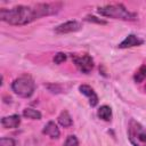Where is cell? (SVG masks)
<instances>
[{
  "label": "cell",
  "mask_w": 146,
  "mask_h": 146,
  "mask_svg": "<svg viewBox=\"0 0 146 146\" xmlns=\"http://www.w3.org/2000/svg\"><path fill=\"white\" fill-rule=\"evenodd\" d=\"M62 9V3L50 2V3H35V5H18L10 9H0V19L10 25H26L35 19L43 16H49L57 14Z\"/></svg>",
  "instance_id": "cell-1"
},
{
  "label": "cell",
  "mask_w": 146,
  "mask_h": 146,
  "mask_svg": "<svg viewBox=\"0 0 146 146\" xmlns=\"http://www.w3.org/2000/svg\"><path fill=\"white\" fill-rule=\"evenodd\" d=\"M97 13L100 16L110 17L114 19H121V21H136L138 17L136 13L129 11L122 3H112V5H105L103 7H98Z\"/></svg>",
  "instance_id": "cell-2"
},
{
  "label": "cell",
  "mask_w": 146,
  "mask_h": 146,
  "mask_svg": "<svg viewBox=\"0 0 146 146\" xmlns=\"http://www.w3.org/2000/svg\"><path fill=\"white\" fill-rule=\"evenodd\" d=\"M11 90L22 98H30L35 90V82L32 76L25 74L16 78L11 82Z\"/></svg>",
  "instance_id": "cell-3"
},
{
  "label": "cell",
  "mask_w": 146,
  "mask_h": 146,
  "mask_svg": "<svg viewBox=\"0 0 146 146\" xmlns=\"http://www.w3.org/2000/svg\"><path fill=\"white\" fill-rule=\"evenodd\" d=\"M128 138L132 146H146V129L136 120L128 123Z\"/></svg>",
  "instance_id": "cell-4"
},
{
  "label": "cell",
  "mask_w": 146,
  "mask_h": 146,
  "mask_svg": "<svg viewBox=\"0 0 146 146\" xmlns=\"http://www.w3.org/2000/svg\"><path fill=\"white\" fill-rule=\"evenodd\" d=\"M72 60L74 63V65L76 66V68L84 74H88L91 72V70L94 68V59L90 55L84 54V55H72Z\"/></svg>",
  "instance_id": "cell-5"
},
{
  "label": "cell",
  "mask_w": 146,
  "mask_h": 146,
  "mask_svg": "<svg viewBox=\"0 0 146 146\" xmlns=\"http://www.w3.org/2000/svg\"><path fill=\"white\" fill-rule=\"evenodd\" d=\"M82 29V24L78 21H67L65 23H62L55 27V32L57 34H65V33H72L80 31Z\"/></svg>",
  "instance_id": "cell-6"
},
{
  "label": "cell",
  "mask_w": 146,
  "mask_h": 146,
  "mask_svg": "<svg viewBox=\"0 0 146 146\" xmlns=\"http://www.w3.org/2000/svg\"><path fill=\"white\" fill-rule=\"evenodd\" d=\"M79 90H80V92H81L82 95H84V96L88 98L89 105H90L91 107H95V106L98 105V102H99L98 96H97L96 91H95L90 86H88V84H81V86L79 87Z\"/></svg>",
  "instance_id": "cell-7"
},
{
  "label": "cell",
  "mask_w": 146,
  "mask_h": 146,
  "mask_svg": "<svg viewBox=\"0 0 146 146\" xmlns=\"http://www.w3.org/2000/svg\"><path fill=\"white\" fill-rule=\"evenodd\" d=\"M144 43V40L137 36L136 34H129L124 38V40L117 46L120 49H125V48H131V47H137L141 46Z\"/></svg>",
  "instance_id": "cell-8"
},
{
  "label": "cell",
  "mask_w": 146,
  "mask_h": 146,
  "mask_svg": "<svg viewBox=\"0 0 146 146\" xmlns=\"http://www.w3.org/2000/svg\"><path fill=\"white\" fill-rule=\"evenodd\" d=\"M21 124V116L18 114H13L9 116H3L1 119V125L5 129H15Z\"/></svg>",
  "instance_id": "cell-9"
},
{
  "label": "cell",
  "mask_w": 146,
  "mask_h": 146,
  "mask_svg": "<svg viewBox=\"0 0 146 146\" xmlns=\"http://www.w3.org/2000/svg\"><path fill=\"white\" fill-rule=\"evenodd\" d=\"M42 133L49 136V137L52 138V139H57V138L60 136L59 128H58V125H57L54 121L47 122V124H46V125L43 127V129H42Z\"/></svg>",
  "instance_id": "cell-10"
},
{
  "label": "cell",
  "mask_w": 146,
  "mask_h": 146,
  "mask_svg": "<svg viewBox=\"0 0 146 146\" xmlns=\"http://www.w3.org/2000/svg\"><path fill=\"white\" fill-rule=\"evenodd\" d=\"M57 121L64 128H68V127H71L73 124V120H72V117H71V115H70V113L67 111H62L60 114L57 117Z\"/></svg>",
  "instance_id": "cell-11"
},
{
  "label": "cell",
  "mask_w": 146,
  "mask_h": 146,
  "mask_svg": "<svg viewBox=\"0 0 146 146\" xmlns=\"http://www.w3.org/2000/svg\"><path fill=\"white\" fill-rule=\"evenodd\" d=\"M97 115L99 119L104 120V121H111V117H112V110L110 106L107 105H103L98 108L97 111Z\"/></svg>",
  "instance_id": "cell-12"
},
{
  "label": "cell",
  "mask_w": 146,
  "mask_h": 146,
  "mask_svg": "<svg viewBox=\"0 0 146 146\" xmlns=\"http://www.w3.org/2000/svg\"><path fill=\"white\" fill-rule=\"evenodd\" d=\"M23 116L27 117V119H32V120H40L41 119V113L38 110L34 108H25L23 111Z\"/></svg>",
  "instance_id": "cell-13"
},
{
  "label": "cell",
  "mask_w": 146,
  "mask_h": 146,
  "mask_svg": "<svg viewBox=\"0 0 146 146\" xmlns=\"http://www.w3.org/2000/svg\"><path fill=\"white\" fill-rule=\"evenodd\" d=\"M145 79H146V64L141 65L137 70V72L135 73V75H133V80H135L136 83H141Z\"/></svg>",
  "instance_id": "cell-14"
},
{
  "label": "cell",
  "mask_w": 146,
  "mask_h": 146,
  "mask_svg": "<svg viewBox=\"0 0 146 146\" xmlns=\"http://www.w3.org/2000/svg\"><path fill=\"white\" fill-rule=\"evenodd\" d=\"M78 145H79V140H78L76 136H74V135L67 136L66 140L63 144V146H78Z\"/></svg>",
  "instance_id": "cell-15"
},
{
  "label": "cell",
  "mask_w": 146,
  "mask_h": 146,
  "mask_svg": "<svg viewBox=\"0 0 146 146\" xmlns=\"http://www.w3.org/2000/svg\"><path fill=\"white\" fill-rule=\"evenodd\" d=\"M0 146H16V141L9 137L0 138Z\"/></svg>",
  "instance_id": "cell-16"
},
{
  "label": "cell",
  "mask_w": 146,
  "mask_h": 146,
  "mask_svg": "<svg viewBox=\"0 0 146 146\" xmlns=\"http://www.w3.org/2000/svg\"><path fill=\"white\" fill-rule=\"evenodd\" d=\"M84 21H87V22H91V23H97V24H107V22L106 21H104V19H100V18H97L96 16H94V15H87L86 16V18H84Z\"/></svg>",
  "instance_id": "cell-17"
},
{
  "label": "cell",
  "mask_w": 146,
  "mask_h": 146,
  "mask_svg": "<svg viewBox=\"0 0 146 146\" xmlns=\"http://www.w3.org/2000/svg\"><path fill=\"white\" fill-rule=\"evenodd\" d=\"M66 58H67L66 54H64V52H57L55 55V57H54V63L55 64H62L63 62L66 60Z\"/></svg>",
  "instance_id": "cell-18"
}]
</instances>
